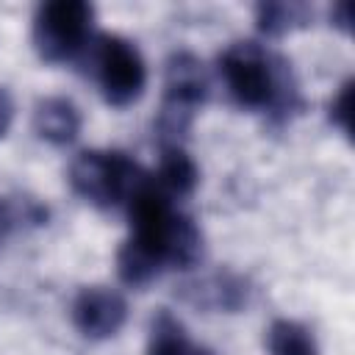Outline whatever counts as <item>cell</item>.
<instances>
[{
  "label": "cell",
  "mask_w": 355,
  "mask_h": 355,
  "mask_svg": "<svg viewBox=\"0 0 355 355\" xmlns=\"http://www.w3.org/2000/svg\"><path fill=\"white\" fill-rule=\"evenodd\" d=\"M147 178L150 175L139 164H133L122 153H105V150H83L69 166L72 189L83 200L100 208L128 202L130 194Z\"/></svg>",
  "instance_id": "obj_1"
},
{
  "label": "cell",
  "mask_w": 355,
  "mask_h": 355,
  "mask_svg": "<svg viewBox=\"0 0 355 355\" xmlns=\"http://www.w3.org/2000/svg\"><path fill=\"white\" fill-rule=\"evenodd\" d=\"M219 69L236 103L247 108H266L283 100L286 80L275 72L272 61L255 42L230 44L219 58Z\"/></svg>",
  "instance_id": "obj_2"
},
{
  "label": "cell",
  "mask_w": 355,
  "mask_h": 355,
  "mask_svg": "<svg viewBox=\"0 0 355 355\" xmlns=\"http://www.w3.org/2000/svg\"><path fill=\"white\" fill-rule=\"evenodd\" d=\"M92 6L83 0H53L36 11L33 19V44L44 61L72 58L89 39L92 31Z\"/></svg>",
  "instance_id": "obj_3"
},
{
  "label": "cell",
  "mask_w": 355,
  "mask_h": 355,
  "mask_svg": "<svg viewBox=\"0 0 355 355\" xmlns=\"http://www.w3.org/2000/svg\"><path fill=\"white\" fill-rule=\"evenodd\" d=\"M97 80L105 100L116 108L139 100L147 83V69L139 50L122 36H103L97 42Z\"/></svg>",
  "instance_id": "obj_4"
},
{
  "label": "cell",
  "mask_w": 355,
  "mask_h": 355,
  "mask_svg": "<svg viewBox=\"0 0 355 355\" xmlns=\"http://www.w3.org/2000/svg\"><path fill=\"white\" fill-rule=\"evenodd\" d=\"M128 319V302L108 286H86L72 302V322L89 338L114 336Z\"/></svg>",
  "instance_id": "obj_5"
},
{
  "label": "cell",
  "mask_w": 355,
  "mask_h": 355,
  "mask_svg": "<svg viewBox=\"0 0 355 355\" xmlns=\"http://www.w3.org/2000/svg\"><path fill=\"white\" fill-rule=\"evenodd\" d=\"M208 97V75L197 55L175 53L166 61L164 78V105L161 111H172L180 116H194V108Z\"/></svg>",
  "instance_id": "obj_6"
},
{
  "label": "cell",
  "mask_w": 355,
  "mask_h": 355,
  "mask_svg": "<svg viewBox=\"0 0 355 355\" xmlns=\"http://www.w3.org/2000/svg\"><path fill=\"white\" fill-rule=\"evenodd\" d=\"M33 128L44 141L64 147L80 133V111L64 97H47L33 111Z\"/></svg>",
  "instance_id": "obj_7"
},
{
  "label": "cell",
  "mask_w": 355,
  "mask_h": 355,
  "mask_svg": "<svg viewBox=\"0 0 355 355\" xmlns=\"http://www.w3.org/2000/svg\"><path fill=\"white\" fill-rule=\"evenodd\" d=\"M200 180V172H197V164L191 161V155L183 150V147H164V155H161V166H158V178L155 183L161 186V191L169 197H186L194 191Z\"/></svg>",
  "instance_id": "obj_8"
},
{
  "label": "cell",
  "mask_w": 355,
  "mask_h": 355,
  "mask_svg": "<svg viewBox=\"0 0 355 355\" xmlns=\"http://www.w3.org/2000/svg\"><path fill=\"white\" fill-rule=\"evenodd\" d=\"M161 266H164L161 255L136 239H128L116 252V272H119L122 283H128V286L150 283Z\"/></svg>",
  "instance_id": "obj_9"
},
{
  "label": "cell",
  "mask_w": 355,
  "mask_h": 355,
  "mask_svg": "<svg viewBox=\"0 0 355 355\" xmlns=\"http://www.w3.org/2000/svg\"><path fill=\"white\" fill-rule=\"evenodd\" d=\"M189 352H191V341L183 324L172 313L161 311L150 324L147 355H189Z\"/></svg>",
  "instance_id": "obj_10"
},
{
  "label": "cell",
  "mask_w": 355,
  "mask_h": 355,
  "mask_svg": "<svg viewBox=\"0 0 355 355\" xmlns=\"http://www.w3.org/2000/svg\"><path fill=\"white\" fill-rule=\"evenodd\" d=\"M305 19H308V6L302 3H261L255 8L258 31L266 36H283L286 31L305 25Z\"/></svg>",
  "instance_id": "obj_11"
},
{
  "label": "cell",
  "mask_w": 355,
  "mask_h": 355,
  "mask_svg": "<svg viewBox=\"0 0 355 355\" xmlns=\"http://www.w3.org/2000/svg\"><path fill=\"white\" fill-rule=\"evenodd\" d=\"M194 302H202V305H216V308H239L244 302V283L233 275H216V277H208L202 283H197L194 288Z\"/></svg>",
  "instance_id": "obj_12"
},
{
  "label": "cell",
  "mask_w": 355,
  "mask_h": 355,
  "mask_svg": "<svg viewBox=\"0 0 355 355\" xmlns=\"http://www.w3.org/2000/svg\"><path fill=\"white\" fill-rule=\"evenodd\" d=\"M266 341H269L272 355H316L313 336L302 324L288 322V319H277L269 327Z\"/></svg>",
  "instance_id": "obj_13"
},
{
  "label": "cell",
  "mask_w": 355,
  "mask_h": 355,
  "mask_svg": "<svg viewBox=\"0 0 355 355\" xmlns=\"http://www.w3.org/2000/svg\"><path fill=\"white\" fill-rule=\"evenodd\" d=\"M330 119L349 136L352 133V80H347L330 103Z\"/></svg>",
  "instance_id": "obj_14"
},
{
  "label": "cell",
  "mask_w": 355,
  "mask_h": 355,
  "mask_svg": "<svg viewBox=\"0 0 355 355\" xmlns=\"http://www.w3.org/2000/svg\"><path fill=\"white\" fill-rule=\"evenodd\" d=\"M11 119H14V100H11L8 89H6V86H0V139L8 133Z\"/></svg>",
  "instance_id": "obj_15"
},
{
  "label": "cell",
  "mask_w": 355,
  "mask_h": 355,
  "mask_svg": "<svg viewBox=\"0 0 355 355\" xmlns=\"http://www.w3.org/2000/svg\"><path fill=\"white\" fill-rule=\"evenodd\" d=\"M333 19H336V25H338V28H344V31H347V28H349V6H347V3L336 6V8H333Z\"/></svg>",
  "instance_id": "obj_16"
},
{
  "label": "cell",
  "mask_w": 355,
  "mask_h": 355,
  "mask_svg": "<svg viewBox=\"0 0 355 355\" xmlns=\"http://www.w3.org/2000/svg\"><path fill=\"white\" fill-rule=\"evenodd\" d=\"M11 225H14V216H11V211H8L6 205H0V241L8 236Z\"/></svg>",
  "instance_id": "obj_17"
},
{
  "label": "cell",
  "mask_w": 355,
  "mask_h": 355,
  "mask_svg": "<svg viewBox=\"0 0 355 355\" xmlns=\"http://www.w3.org/2000/svg\"><path fill=\"white\" fill-rule=\"evenodd\" d=\"M189 355H216V352H211V349H205V347H191Z\"/></svg>",
  "instance_id": "obj_18"
}]
</instances>
